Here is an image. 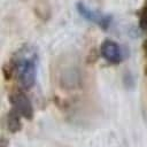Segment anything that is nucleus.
<instances>
[{"mask_svg": "<svg viewBox=\"0 0 147 147\" xmlns=\"http://www.w3.org/2000/svg\"><path fill=\"white\" fill-rule=\"evenodd\" d=\"M78 10L84 17H86L87 20H90V21H92L94 23H98L102 28H107L109 25V17L90 9L85 5H78Z\"/></svg>", "mask_w": 147, "mask_h": 147, "instance_id": "20e7f679", "label": "nucleus"}, {"mask_svg": "<svg viewBox=\"0 0 147 147\" xmlns=\"http://www.w3.org/2000/svg\"><path fill=\"white\" fill-rule=\"evenodd\" d=\"M36 59V53L32 49L24 48L17 54L14 61V69L16 71L18 82L24 88H30L34 84Z\"/></svg>", "mask_w": 147, "mask_h": 147, "instance_id": "f257e3e1", "label": "nucleus"}, {"mask_svg": "<svg viewBox=\"0 0 147 147\" xmlns=\"http://www.w3.org/2000/svg\"><path fill=\"white\" fill-rule=\"evenodd\" d=\"M10 102H11V110L10 114L17 116V117H24V118H32L33 116V109L30 100L23 92H16L11 94L10 96Z\"/></svg>", "mask_w": 147, "mask_h": 147, "instance_id": "f03ea898", "label": "nucleus"}, {"mask_svg": "<svg viewBox=\"0 0 147 147\" xmlns=\"http://www.w3.org/2000/svg\"><path fill=\"white\" fill-rule=\"evenodd\" d=\"M141 26L147 31V15H144L141 17ZM144 51H145V55H146V59H147V39L144 42ZM146 72H147V65H146Z\"/></svg>", "mask_w": 147, "mask_h": 147, "instance_id": "39448f33", "label": "nucleus"}, {"mask_svg": "<svg viewBox=\"0 0 147 147\" xmlns=\"http://www.w3.org/2000/svg\"><path fill=\"white\" fill-rule=\"evenodd\" d=\"M100 52H101L102 57L113 64H118L124 59V54H123L122 48L119 47L118 44H116L113 40L103 41L101 47H100Z\"/></svg>", "mask_w": 147, "mask_h": 147, "instance_id": "7ed1b4c3", "label": "nucleus"}]
</instances>
